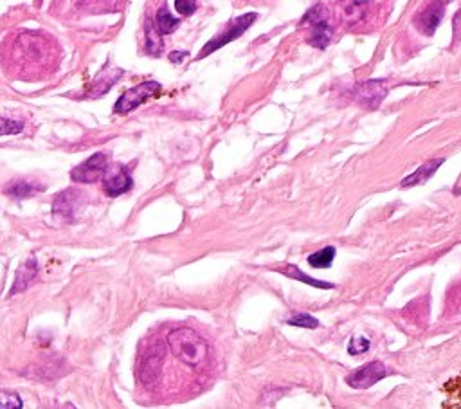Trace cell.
<instances>
[{
    "instance_id": "9c48e42d",
    "label": "cell",
    "mask_w": 461,
    "mask_h": 409,
    "mask_svg": "<svg viewBox=\"0 0 461 409\" xmlns=\"http://www.w3.org/2000/svg\"><path fill=\"white\" fill-rule=\"evenodd\" d=\"M445 6H447L445 0H435V2L427 6L422 13L414 18V26L418 27V31L423 35H432L436 27L439 26V22H442V18H444Z\"/></svg>"
},
{
    "instance_id": "7c38bea8",
    "label": "cell",
    "mask_w": 461,
    "mask_h": 409,
    "mask_svg": "<svg viewBox=\"0 0 461 409\" xmlns=\"http://www.w3.org/2000/svg\"><path fill=\"white\" fill-rule=\"evenodd\" d=\"M121 76H123L121 69H118V67L110 69V65H107L104 69H101V72L97 75V78L94 79V83H92V91L88 92V96L97 98V96H103V94H107V92L110 91V87H112L114 83L118 82Z\"/></svg>"
},
{
    "instance_id": "44dd1931",
    "label": "cell",
    "mask_w": 461,
    "mask_h": 409,
    "mask_svg": "<svg viewBox=\"0 0 461 409\" xmlns=\"http://www.w3.org/2000/svg\"><path fill=\"white\" fill-rule=\"evenodd\" d=\"M287 325H290V327H296V328H318L319 321L313 318V316H310V314L297 312V314H294L290 319H288Z\"/></svg>"
},
{
    "instance_id": "30bf717a",
    "label": "cell",
    "mask_w": 461,
    "mask_h": 409,
    "mask_svg": "<svg viewBox=\"0 0 461 409\" xmlns=\"http://www.w3.org/2000/svg\"><path fill=\"white\" fill-rule=\"evenodd\" d=\"M132 186H134V180L130 177V171L128 168L121 166L119 170L109 173V168L104 171V179H103V192L109 196H119L125 195L127 192H130Z\"/></svg>"
},
{
    "instance_id": "277c9868",
    "label": "cell",
    "mask_w": 461,
    "mask_h": 409,
    "mask_svg": "<svg viewBox=\"0 0 461 409\" xmlns=\"http://www.w3.org/2000/svg\"><path fill=\"white\" fill-rule=\"evenodd\" d=\"M161 92V83L157 82H144L139 83L137 87L130 88L119 98V101L114 105V112L116 114H128L132 110H135L137 107L144 103L150 98L157 96Z\"/></svg>"
},
{
    "instance_id": "4fadbf2b",
    "label": "cell",
    "mask_w": 461,
    "mask_h": 409,
    "mask_svg": "<svg viewBox=\"0 0 461 409\" xmlns=\"http://www.w3.org/2000/svg\"><path fill=\"white\" fill-rule=\"evenodd\" d=\"M38 275V263H36L35 258H29V260L20 265V269L17 270V278H15V285L9 292V296H13V294H18V292L26 291L29 287V283L36 278Z\"/></svg>"
},
{
    "instance_id": "6da1fadb",
    "label": "cell",
    "mask_w": 461,
    "mask_h": 409,
    "mask_svg": "<svg viewBox=\"0 0 461 409\" xmlns=\"http://www.w3.org/2000/svg\"><path fill=\"white\" fill-rule=\"evenodd\" d=\"M168 346L177 359L187 366L204 364L208 361L209 346L201 335L192 328H177L168 335Z\"/></svg>"
},
{
    "instance_id": "ba28073f",
    "label": "cell",
    "mask_w": 461,
    "mask_h": 409,
    "mask_svg": "<svg viewBox=\"0 0 461 409\" xmlns=\"http://www.w3.org/2000/svg\"><path fill=\"white\" fill-rule=\"evenodd\" d=\"M384 375H386V366L380 361H373L350 373L346 377V384L355 387V389H366V387H371L373 384L379 383Z\"/></svg>"
},
{
    "instance_id": "d4e9b609",
    "label": "cell",
    "mask_w": 461,
    "mask_h": 409,
    "mask_svg": "<svg viewBox=\"0 0 461 409\" xmlns=\"http://www.w3.org/2000/svg\"><path fill=\"white\" fill-rule=\"evenodd\" d=\"M175 9L182 17H189V15L195 13L196 0H175Z\"/></svg>"
},
{
    "instance_id": "603a6c76",
    "label": "cell",
    "mask_w": 461,
    "mask_h": 409,
    "mask_svg": "<svg viewBox=\"0 0 461 409\" xmlns=\"http://www.w3.org/2000/svg\"><path fill=\"white\" fill-rule=\"evenodd\" d=\"M370 350V339H366L362 335H357V337H352L348 346V353L350 355H362Z\"/></svg>"
},
{
    "instance_id": "7402d4cb",
    "label": "cell",
    "mask_w": 461,
    "mask_h": 409,
    "mask_svg": "<svg viewBox=\"0 0 461 409\" xmlns=\"http://www.w3.org/2000/svg\"><path fill=\"white\" fill-rule=\"evenodd\" d=\"M22 130H24L22 121L0 118V135H15V134H20Z\"/></svg>"
},
{
    "instance_id": "4316f807",
    "label": "cell",
    "mask_w": 461,
    "mask_h": 409,
    "mask_svg": "<svg viewBox=\"0 0 461 409\" xmlns=\"http://www.w3.org/2000/svg\"><path fill=\"white\" fill-rule=\"evenodd\" d=\"M184 58H187V52L186 51H175L170 54V61L171 63H180V61H184Z\"/></svg>"
},
{
    "instance_id": "52a82bcc",
    "label": "cell",
    "mask_w": 461,
    "mask_h": 409,
    "mask_svg": "<svg viewBox=\"0 0 461 409\" xmlns=\"http://www.w3.org/2000/svg\"><path fill=\"white\" fill-rule=\"evenodd\" d=\"M387 96V85L382 79H370L355 87L353 91V98L357 100L359 105L366 107V109H377Z\"/></svg>"
},
{
    "instance_id": "7a4b0ae2",
    "label": "cell",
    "mask_w": 461,
    "mask_h": 409,
    "mask_svg": "<svg viewBox=\"0 0 461 409\" xmlns=\"http://www.w3.org/2000/svg\"><path fill=\"white\" fill-rule=\"evenodd\" d=\"M301 24H310V27H312V35H310L308 38L310 45L318 49H325L330 44L331 26L328 24V9L325 8V6H313L308 13L303 17Z\"/></svg>"
},
{
    "instance_id": "e0dca14e",
    "label": "cell",
    "mask_w": 461,
    "mask_h": 409,
    "mask_svg": "<svg viewBox=\"0 0 461 409\" xmlns=\"http://www.w3.org/2000/svg\"><path fill=\"white\" fill-rule=\"evenodd\" d=\"M180 20L175 18L173 15L168 11V8H161L155 15V27L161 35H171L177 27H179Z\"/></svg>"
},
{
    "instance_id": "8992f818",
    "label": "cell",
    "mask_w": 461,
    "mask_h": 409,
    "mask_svg": "<svg viewBox=\"0 0 461 409\" xmlns=\"http://www.w3.org/2000/svg\"><path fill=\"white\" fill-rule=\"evenodd\" d=\"M162 362H164V344L157 343L146 352L139 368V379L144 386H155L161 377Z\"/></svg>"
},
{
    "instance_id": "5b68a950",
    "label": "cell",
    "mask_w": 461,
    "mask_h": 409,
    "mask_svg": "<svg viewBox=\"0 0 461 409\" xmlns=\"http://www.w3.org/2000/svg\"><path fill=\"white\" fill-rule=\"evenodd\" d=\"M107 168H109V157H107V153H94L91 159L76 166L72 173H70V179L75 180V183H96V180L103 177Z\"/></svg>"
},
{
    "instance_id": "3957f363",
    "label": "cell",
    "mask_w": 461,
    "mask_h": 409,
    "mask_svg": "<svg viewBox=\"0 0 461 409\" xmlns=\"http://www.w3.org/2000/svg\"><path fill=\"white\" fill-rule=\"evenodd\" d=\"M258 15L256 13H245L242 15V17H238L235 20V22L230 24L229 29L226 31V33H222V35L214 36L213 40H209L208 44L204 45V49L201 51V54H198V60H202V58L209 56V54H213L214 51H218L220 47H224V45L230 44L233 40L240 38V36L244 35L245 31L249 29V27L253 26L254 22H256Z\"/></svg>"
},
{
    "instance_id": "2e32d148",
    "label": "cell",
    "mask_w": 461,
    "mask_h": 409,
    "mask_svg": "<svg viewBox=\"0 0 461 409\" xmlns=\"http://www.w3.org/2000/svg\"><path fill=\"white\" fill-rule=\"evenodd\" d=\"M45 187L42 184H31V183H9L4 187V193L8 196H15V199H27L36 193L44 192Z\"/></svg>"
},
{
    "instance_id": "8fae6325",
    "label": "cell",
    "mask_w": 461,
    "mask_h": 409,
    "mask_svg": "<svg viewBox=\"0 0 461 409\" xmlns=\"http://www.w3.org/2000/svg\"><path fill=\"white\" fill-rule=\"evenodd\" d=\"M78 196H81V193L78 190H65L61 192L60 195L54 196V202H52V213L60 218H72L76 211V206H78Z\"/></svg>"
},
{
    "instance_id": "ffe728a7",
    "label": "cell",
    "mask_w": 461,
    "mask_h": 409,
    "mask_svg": "<svg viewBox=\"0 0 461 409\" xmlns=\"http://www.w3.org/2000/svg\"><path fill=\"white\" fill-rule=\"evenodd\" d=\"M146 52L152 56H159L162 52V40L161 33L157 31L153 24H146Z\"/></svg>"
},
{
    "instance_id": "5bb4252c",
    "label": "cell",
    "mask_w": 461,
    "mask_h": 409,
    "mask_svg": "<svg viewBox=\"0 0 461 409\" xmlns=\"http://www.w3.org/2000/svg\"><path fill=\"white\" fill-rule=\"evenodd\" d=\"M442 164H444V159H432V161H427L425 164L420 166L413 175H409V177H405V179L402 180V187L416 186V184L425 183V180L431 179Z\"/></svg>"
},
{
    "instance_id": "cb8c5ba5",
    "label": "cell",
    "mask_w": 461,
    "mask_h": 409,
    "mask_svg": "<svg viewBox=\"0 0 461 409\" xmlns=\"http://www.w3.org/2000/svg\"><path fill=\"white\" fill-rule=\"evenodd\" d=\"M0 408L6 409H20L22 408V401H20V396L17 393H0Z\"/></svg>"
},
{
    "instance_id": "484cf974",
    "label": "cell",
    "mask_w": 461,
    "mask_h": 409,
    "mask_svg": "<svg viewBox=\"0 0 461 409\" xmlns=\"http://www.w3.org/2000/svg\"><path fill=\"white\" fill-rule=\"evenodd\" d=\"M454 42H461V9L454 17Z\"/></svg>"
},
{
    "instance_id": "9a60e30c",
    "label": "cell",
    "mask_w": 461,
    "mask_h": 409,
    "mask_svg": "<svg viewBox=\"0 0 461 409\" xmlns=\"http://www.w3.org/2000/svg\"><path fill=\"white\" fill-rule=\"evenodd\" d=\"M368 6L370 2H366V0H341V11H343L344 20L348 24L361 22L366 17Z\"/></svg>"
},
{
    "instance_id": "d6986e66",
    "label": "cell",
    "mask_w": 461,
    "mask_h": 409,
    "mask_svg": "<svg viewBox=\"0 0 461 409\" xmlns=\"http://www.w3.org/2000/svg\"><path fill=\"white\" fill-rule=\"evenodd\" d=\"M334 258H335V247L328 245V247L321 249L318 253L310 254L308 263L310 267H313V269H328V267H331V263H334Z\"/></svg>"
},
{
    "instance_id": "ac0fdd59",
    "label": "cell",
    "mask_w": 461,
    "mask_h": 409,
    "mask_svg": "<svg viewBox=\"0 0 461 409\" xmlns=\"http://www.w3.org/2000/svg\"><path fill=\"white\" fill-rule=\"evenodd\" d=\"M279 272H283V275L288 276V278H294V279H297V281L306 283V285H310V287H315V288H334L335 287V285H331V283H328V281H321V279H315V278H312V276H306L303 270L297 269V267H294V265L285 267V269L279 270Z\"/></svg>"
}]
</instances>
